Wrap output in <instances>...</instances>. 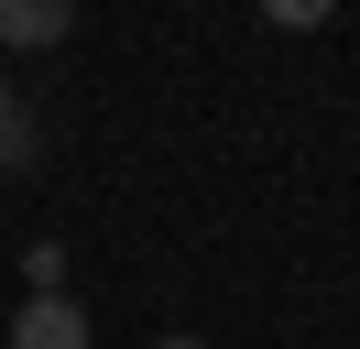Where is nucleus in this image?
<instances>
[{"label": "nucleus", "mask_w": 360, "mask_h": 349, "mask_svg": "<svg viewBox=\"0 0 360 349\" xmlns=\"http://www.w3.org/2000/svg\"><path fill=\"white\" fill-rule=\"evenodd\" d=\"M153 349H207V338H186V327H175V338H153Z\"/></svg>", "instance_id": "6"}, {"label": "nucleus", "mask_w": 360, "mask_h": 349, "mask_svg": "<svg viewBox=\"0 0 360 349\" xmlns=\"http://www.w3.org/2000/svg\"><path fill=\"white\" fill-rule=\"evenodd\" d=\"M11 349H88V305H77V295H22Z\"/></svg>", "instance_id": "1"}, {"label": "nucleus", "mask_w": 360, "mask_h": 349, "mask_svg": "<svg viewBox=\"0 0 360 349\" xmlns=\"http://www.w3.org/2000/svg\"><path fill=\"white\" fill-rule=\"evenodd\" d=\"M33 164H44V120L0 87V174H33Z\"/></svg>", "instance_id": "3"}, {"label": "nucleus", "mask_w": 360, "mask_h": 349, "mask_svg": "<svg viewBox=\"0 0 360 349\" xmlns=\"http://www.w3.org/2000/svg\"><path fill=\"white\" fill-rule=\"evenodd\" d=\"M66 33H77V0H0V44L11 55H44Z\"/></svg>", "instance_id": "2"}, {"label": "nucleus", "mask_w": 360, "mask_h": 349, "mask_svg": "<svg viewBox=\"0 0 360 349\" xmlns=\"http://www.w3.org/2000/svg\"><path fill=\"white\" fill-rule=\"evenodd\" d=\"M328 11H338V0H262V22H284V33H316Z\"/></svg>", "instance_id": "5"}, {"label": "nucleus", "mask_w": 360, "mask_h": 349, "mask_svg": "<svg viewBox=\"0 0 360 349\" xmlns=\"http://www.w3.org/2000/svg\"><path fill=\"white\" fill-rule=\"evenodd\" d=\"M22 284H33V295H66V251H55V240H33V251H22Z\"/></svg>", "instance_id": "4"}]
</instances>
